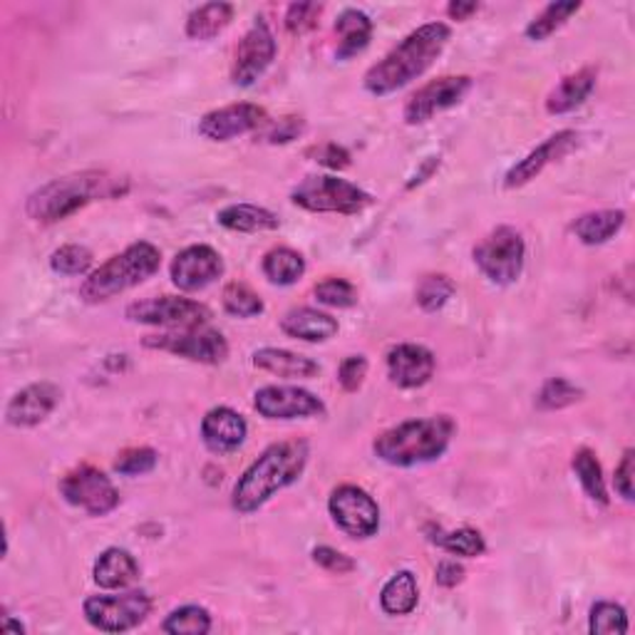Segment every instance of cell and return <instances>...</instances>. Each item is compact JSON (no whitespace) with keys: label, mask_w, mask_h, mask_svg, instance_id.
Listing matches in <instances>:
<instances>
[{"label":"cell","mask_w":635,"mask_h":635,"mask_svg":"<svg viewBox=\"0 0 635 635\" xmlns=\"http://www.w3.org/2000/svg\"><path fill=\"white\" fill-rule=\"evenodd\" d=\"M452 30L447 23H427L407 35L405 40L395 45L388 56L365 73L363 85L375 97H388L398 89L407 87L413 80L423 77L435 60L442 56Z\"/></svg>","instance_id":"1"},{"label":"cell","mask_w":635,"mask_h":635,"mask_svg":"<svg viewBox=\"0 0 635 635\" xmlns=\"http://www.w3.org/2000/svg\"><path fill=\"white\" fill-rule=\"evenodd\" d=\"M308 457V442L303 440H285L266 447L261 457L248 464V469L241 474L234 491H231V506H234V512H258L281 489L298 481L303 469H306Z\"/></svg>","instance_id":"2"},{"label":"cell","mask_w":635,"mask_h":635,"mask_svg":"<svg viewBox=\"0 0 635 635\" xmlns=\"http://www.w3.org/2000/svg\"><path fill=\"white\" fill-rule=\"evenodd\" d=\"M127 192L130 182L124 176H114L110 172H77L52 179L40 190H35L25 202V211L38 223H58L73 217L87 204L97 199H120Z\"/></svg>","instance_id":"3"},{"label":"cell","mask_w":635,"mask_h":635,"mask_svg":"<svg viewBox=\"0 0 635 635\" xmlns=\"http://www.w3.org/2000/svg\"><path fill=\"white\" fill-rule=\"evenodd\" d=\"M454 429L457 425L450 415L407 419L375 437L373 452L392 467H417V464L442 457L452 442Z\"/></svg>","instance_id":"4"},{"label":"cell","mask_w":635,"mask_h":635,"mask_svg":"<svg viewBox=\"0 0 635 635\" xmlns=\"http://www.w3.org/2000/svg\"><path fill=\"white\" fill-rule=\"evenodd\" d=\"M159 266H162V252L149 241H137L100 268H95L80 285V298L87 303L110 301L151 279Z\"/></svg>","instance_id":"5"},{"label":"cell","mask_w":635,"mask_h":635,"mask_svg":"<svg viewBox=\"0 0 635 635\" xmlns=\"http://www.w3.org/2000/svg\"><path fill=\"white\" fill-rule=\"evenodd\" d=\"M291 202L313 213H343V217H353V213H361L370 207L373 196L357 184L345 182V179L313 174L303 179L296 190L291 192Z\"/></svg>","instance_id":"6"},{"label":"cell","mask_w":635,"mask_h":635,"mask_svg":"<svg viewBox=\"0 0 635 635\" xmlns=\"http://www.w3.org/2000/svg\"><path fill=\"white\" fill-rule=\"evenodd\" d=\"M472 256L487 281L497 285H512L524 271V236L514 227H497L474 246Z\"/></svg>","instance_id":"7"},{"label":"cell","mask_w":635,"mask_h":635,"mask_svg":"<svg viewBox=\"0 0 635 635\" xmlns=\"http://www.w3.org/2000/svg\"><path fill=\"white\" fill-rule=\"evenodd\" d=\"M83 613L93 628L102 633H127L147 621L151 598L145 591H124L110 596H89Z\"/></svg>","instance_id":"8"},{"label":"cell","mask_w":635,"mask_h":635,"mask_svg":"<svg viewBox=\"0 0 635 635\" xmlns=\"http://www.w3.org/2000/svg\"><path fill=\"white\" fill-rule=\"evenodd\" d=\"M142 343H145V347H151V351L172 353L202 365H219L229 357L227 338L219 330L204 326L164 330L159 335H147Z\"/></svg>","instance_id":"9"},{"label":"cell","mask_w":635,"mask_h":635,"mask_svg":"<svg viewBox=\"0 0 635 635\" xmlns=\"http://www.w3.org/2000/svg\"><path fill=\"white\" fill-rule=\"evenodd\" d=\"M60 494L68 504L83 509L89 516H107L120 506V491L112 479L89 464L62 477Z\"/></svg>","instance_id":"10"},{"label":"cell","mask_w":635,"mask_h":635,"mask_svg":"<svg viewBox=\"0 0 635 635\" xmlns=\"http://www.w3.org/2000/svg\"><path fill=\"white\" fill-rule=\"evenodd\" d=\"M124 316L132 323L159 326V328H196L207 326L211 320V310L199 301L179 298V296H159L134 301L124 310Z\"/></svg>","instance_id":"11"},{"label":"cell","mask_w":635,"mask_h":635,"mask_svg":"<svg viewBox=\"0 0 635 635\" xmlns=\"http://www.w3.org/2000/svg\"><path fill=\"white\" fill-rule=\"evenodd\" d=\"M328 512L338 529L353 539H370L380 529V506L363 487H338L328 499Z\"/></svg>","instance_id":"12"},{"label":"cell","mask_w":635,"mask_h":635,"mask_svg":"<svg viewBox=\"0 0 635 635\" xmlns=\"http://www.w3.org/2000/svg\"><path fill=\"white\" fill-rule=\"evenodd\" d=\"M276 52H279V45H276L271 28H268L264 17H256V23L236 45L234 65H231V83L236 87L256 85L266 70L271 68Z\"/></svg>","instance_id":"13"},{"label":"cell","mask_w":635,"mask_h":635,"mask_svg":"<svg viewBox=\"0 0 635 635\" xmlns=\"http://www.w3.org/2000/svg\"><path fill=\"white\" fill-rule=\"evenodd\" d=\"M254 410L266 419H306L323 417L326 405L310 390L298 384H266L256 390Z\"/></svg>","instance_id":"14"},{"label":"cell","mask_w":635,"mask_h":635,"mask_svg":"<svg viewBox=\"0 0 635 635\" xmlns=\"http://www.w3.org/2000/svg\"><path fill=\"white\" fill-rule=\"evenodd\" d=\"M472 77L469 75H447L440 80H432L425 87H419L417 93L410 97L405 105V118L407 124H423L440 114L450 107H457L464 97L469 95L472 89Z\"/></svg>","instance_id":"15"},{"label":"cell","mask_w":635,"mask_h":635,"mask_svg":"<svg viewBox=\"0 0 635 635\" xmlns=\"http://www.w3.org/2000/svg\"><path fill=\"white\" fill-rule=\"evenodd\" d=\"M223 276V258L207 244L186 246L172 261V283L179 291H204Z\"/></svg>","instance_id":"16"},{"label":"cell","mask_w":635,"mask_h":635,"mask_svg":"<svg viewBox=\"0 0 635 635\" xmlns=\"http://www.w3.org/2000/svg\"><path fill=\"white\" fill-rule=\"evenodd\" d=\"M266 122V110L252 102L227 105L211 110L199 120V134L209 142H229L248 134Z\"/></svg>","instance_id":"17"},{"label":"cell","mask_w":635,"mask_h":635,"mask_svg":"<svg viewBox=\"0 0 635 635\" xmlns=\"http://www.w3.org/2000/svg\"><path fill=\"white\" fill-rule=\"evenodd\" d=\"M578 139H581L578 132L574 130H563V132L551 134L549 139H544L539 147L532 149L522 162H516L512 169H509L504 176V186L506 190H518V186L529 184L532 179H536L544 172V169L557 164L559 159L566 157L571 149H576Z\"/></svg>","instance_id":"18"},{"label":"cell","mask_w":635,"mask_h":635,"mask_svg":"<svg viewBox=\"0 0 635 635\" xmlns=\"http://www.w3.org/2000/svg\"><path fill=\"white\" fill-rule=\"evenodd\" d=\"M384 365H388L390 382L405 390L423 388V384L432 380L435 375L432 351L417 343H400L395 347H390L388 357H384Z\"/></svg>","instance_id":"19"},{"label":"cell","mask_w":635,"mask_h":635,"mask_svg":"<svg viewBox=\"0 0 635 635\" xmlns=\"http://www.w3.org/2000/svg\"><path fill=\"white\" fill-rule=\"evenodd\" d=\"M60 388L52 382H33L15 392L5 407V423L11 427H35L48 417L60 402Z\"/></svg>","instance_id":"20"},{"label":"cell","mask_w":635,"mask_h":635,"mask_svg":"<svg viewBox=\"0 0 635 635\" xmlns=\"http://www.w3.org/2000/svg\"><path fill=\"white\" fill-rule=\"evenodd\" d=\"M248 437V425L244 415L231 407H213L202 419V442L213 454L236 452Z\"/></svg>","instance_id":"21"},{"label":"cell","mask_w":635,"mask_h":635,"mask_svg":"<svg viewBox=\"0 0 635 635\" xmlns=\"http://www.w3.org/2000/svg\"><path fill=\"white\" fill-rule=\"evenodd\" d=\"M93 578L105 591H122L139 578V563L127 549H105L95 561Z\"/></svg>","instance_id":"22"},{"label":"cell","mask_w":635,"mask_h":635,"mask_svg":"<svg viewBox=\"0 0 635 635\" xmlns=\"http://www.w3.org/2000/svg\"><path fill=\"white\" fill-rule=\"evenodd\" d=\"M281 330L303 343H326L338 333V320L316 308H293L283 316Z\"/></svg>","instance_id":"23"},{"label":"cell","mask_w":635,"mask_h":635,"mask_svg":"<svg viewBox=\"0 0 635 635\" xmlns=\"http://www.w3.org/2000/svg\"><path fill=\"white\" fill-rule=\"evenodd\" d=\"M254 365L258 370L289 380H308L320 375V365L316 361L293 351H283V347H261L254 353Z\"/></svg>","instance_id":"24"},{"label":"cell","mask_w":635,"mask_h":635,"mask_svg":"<svg viewBox=\"0 0 635 635\" xmlns=\"http://www.w3.org/2000/svg\"><path fill=\"white\" fill-rule=\"evenodd\" d=\"M335 35H338V60H351L368 48L373 38V21L357 8H347L338 15L335 21Z\"/></svg>","instance_id":"25"},{"label":"cell","mask_w":635,"mask_h":635,"mask_svg":"<svg viewBox=\"0 0 635 635\" xmlns=\"http://www.w3.org/2000/svg\"><path fill=\"white\" fill-rule=\"evenodd\" d=\"M596 80H598L596 68H584L574 75L563 77L561 85L549 95L547 112L549 114L574 112L576 107H581L588 97H591V93L596 89Z\"/></svg>","instance_id":"26"},{"label":"cell","mask_w":635,"mask_h":635,"mask_svg":"<svg viewBox=\"0 0 635 635\" xmlns=\"http://www.w3.org/2000/svg\"><path fill=\"white\" fill-rule=\"evenodd\" d=\"M217 221L223 229L239 231V234H261V231H276L281 227L273 211L256 207V204H231L217 213Z\"/></svg>","instance_id":"27"},{"label":"cell","mask_w":635,"mask_h":635,"mask_svg":"<svg viewBox=\"0 0 635 635\" xmlns=\"http://www.w3.org/2000/svg\"><path fill=\"white\" fill-rule=\"evenodd\" d=\"M625 223V211L621 209H598L588 211L574 221V234L586 246H601L611 241Z\"/></svg>","instance_id":"28"},{"label":"cell","mask_w":635,"mask_h":635,"mask_svg":"<svg viewBox=\"0 0 635 635\" xmlns=\"http://www.w3.org/2000/svg\"><path fill=\"white\" fill-rule=\"evenodd\" d=\"M231 21H234L231 3H204L186 17V35L192 40H211L227 30Z\"/></svg>","instance_id":"29"},{"label":"cell","mask_w":635,"mask_h":635,"mask_svg":"<svg viewBox=\"0 0 635 635\" xmlns=\"http://www.w3.org/2000/svg\"><path fill=\"white\" fill-rule=\"evenodd\" d=\"M419 601V588L413 571H398L380 591V606L388 615L413 613Z\"/></svg>","instance_id":"30"},{"label":"cell","mask_w":635,"mask_h":635,"mask_svg":"<svg viewBox=\"0 0 635 635\" xmlns=\"http://www.w3.org/2000/svg\"><path fill=\"white\" fill-rule=\"evenodd\" d=\"M261 271L268 279V283L293 285L303 279V273H306V258H303L298 252H293V248L289 246L271 248V252L264 256Z\"/></svg>","instance_id":"31"},{"label":"cell","mask_w":635,"mask_h":635,"mask_svg":"<svg viewBox=\"0 0 635 635\" xmlns=\"http://www.w3.org/2000/svg\"><path fill=\"white\" fill-rule=\"evenodd\" d=\"M571 467H574L576 477L581 481V487H584L586 497L591 499L596 504H608V491H606V479H603V469H601V462H598L596 452L588 450V447H581V450L574 454V462H571Z\"/></svg>","instance_id":"32"},{"label":"cell","mask_w":635,"mask_h":635,"mask_svg":"<svg viewBox=\"0 0 635 635\" xmlns=\"http://www.w3.org/2000/svg\"><path fill=\"white\" fill-rule=\"evenodd\" d=\"M429 541L437 544L442 551L452 553V557H464V559H477L481 553L487 551L485 536H481L477 529H469V526H462L457 532H442L435 529Z\"/></svg>","instance_id":"33"},{"label":"cell","mask_w":635,"mask_h":635,"mask_svg":"<svg viewBox=\"0 0 635 635\" xmlns=\"http://www.w3.org/2000/svg\"><path fill=\"white\" fill-rule=\"evenodd\" d=\"M581 11L578 0H561V3H549L544 11L526 25V38L529 40H547L553 33L566 25V21L574 13Z\"/></svg>","instance_id":"34"},{"label":"cell","mask_w":635,"mask_h":635,"mask_svg":"<svg viewBox=\"0 0 635 635\" xmlns=\"http://www.w3.org/2000/svg\"><path fill=\"white\" fill-rule=\"evenodd\" d=\"M162 631L169 635H207L211 615L204 606H182L167 615Z\"/></svg>","instance_id":"35"},{"label":"cell","mask_w":635,"mask_h":635,"mask_svg":"<svg viewBox=\"0 0 635 635\" xmlns=\"http://www.w3.org/2000/svg\"><path fill=\"white\" fill-rule=\"evenodd\" d=\"M452 296H454V283L450 276H444V273L425 276V279L417 283V291H415L417 306L425 313H437L440 308H444Z\"/></svg>","instance_id":"36"},{"label":"cell","mask_w":635,"mask_h":635,"mask_svg":"<svg viewBox=\"0 0 635 635\" xmlns=\"http://www.w3.org/2000/svg\"><path fill=\"white\" fill-rule=\"evenodd\" d=\"M588 631L594 635H625L628 633V613L621 603L598 601L588 615Z\"/></svg>","instance_id":"37"},{"label":"cell","mask_w":635,"mask_h":635,"mask_svg":"<svg viewBox=\"0 0 635 635\" xmlns=\"http://www.w3.org/2000/svg\"><path fill=\"white\" fill-rule=\"evenodd\" d=\"M223 310L234 318H256L264 313V301L246 283H229L223 289Z\"/></svg>","instance_id":"38"},{"label":"cell","mask_w":635,"mask_h":635,"mask_svg":"<svg viewBox=\"0 0 635 635\" xmlns=\"http://www.w3.org/2000/svg\"><path fill=\"white\" fill-rule=\"evenodd\" d=\"M584 398V390L576 388L574 382L566 378H551L544 382V388L536 395V407L539 410H563L574 405L576 400Z\"/></svg>","instance_id":"39"},{"label":"cell","mask_w":635,"mask_h":635,"mask_svg":"<svg viewBox=\"0 0 635 635\" xmlns=\"http://www.w3.org/2000/svg\"><path fill=\"white\" fill-rule=\"evenodd\" d=\"M50 268L60 276H85L93 268V252L80 244H65L52 252Z\"/></svg>","instance_id":"40"},{"label":"cell","mask_w":635,"mask_h":635,"mask_svg":"<svg viewBox=\"0 0 635 635\" xmlns=\"http://www.w3.org/2000/svg\"><path fill=\"white\" fill-rule=\"evenodd\" d=\"M316 301L328 308H353L357 303V289L345 279H323L316 283Z\"/></svg>","instance_id":"41"},{"label":"cell","mask_w":635,"mask_h":635,"mask_svg":"<svg viewBox=\"0 0 635 635\" xmlns=\"http://www.w3.org/2000/svg\"><path fill=\"white\" fill-rule=\"evenodd\" d=\"M157 452L151 447H132L124 450L118 462H114V472L124 474V477H139V474H149L157 467Z\"/></svg>","instance_id":"42"},{"label":"cell","mask_w":635,"mask_h":635,"mask_svg":"<svg viewBox=\"0 0 635 635\" xmlns=\"http://www.w3.org/2000/svg\"><path fill=\"white\" fill-rule=\"evenodd\" d=\"M320 13H323V5L318 3H293L285 11V30L291 35H306L318 25Z\"/></svg>","instance_id":"43"},{"label":"cell","mask_w":635,"mask_h":635,"mask_svg":"<svg viewBox=\"0 0 635 635\" xmlns=\"http://www.w3.org/2000/svg\"><path fill=\"white\" fill-rule=\"evenodd\" d=\"M365 375H368V361H365V355H347L338 368V382L345 392H355L365 382Z\"/></svg>","instance_id":"44"},{"label":"cell","mask_w":635,"mask_h":635,"mask_svg":"<svg viewBox=\"0 0 635 635\" xmlns=\"http://www.w3.org/2000/svg\"><path fill=\"white\" fill-rule=\"evenodd\" d=\"M306 155L313 159V162H318V164H323L328 169H335V172H340V169H347L351 167V151H347L345 147H340L335 145V142H326V145H318V147H310Z\"/></svg>","instance_id":"45"},{"label":"cell","mask_w":635,"mask_h":635,"mask_svg":"<svg viewBox=\"0 0 635 635\" xmlns=\"http://www.w3.org/2000/svg\"><path fill=\"white\" fill-rule=\"evenodd\" d=\"M313 561H316L320 569H326L328 574L343 576V574H351V571H355V561L347 557V553L338 551L333 547L313 549Z\"/></svg>","instance_id":"46"},{"label":"cell","mask_w":635,"mask_h":635,"mask_svg":"<svg viewBox=\"0 0 635 635\" xmlns=\"http://www.w3.org/2000/svg\"><path fill=\"white\" fill-rule=\"evenodd\" d=\"M635 452L633 450H625L623 452V460L619 467H615V479H613V485H615V491L625 499V502H633V474H635Z\"/></svg>","instance_id":"47"},{"label":"cell","mask_w":635,"mask_h":635,"mask_svg":"<svg viewBox=\"0 0 635 635\" xmlns=\"http://www.w3.org/2000/svg\"><path fill=\"white\" fill-rule=\"evenodd\" d=\"M301 132H303L301 118H283L271 132L266 134V139L271 142V145H289V142L301 137Z\"/></svg>","instance_id":"48"},{"label":"cell","mask_w":635,"mask_h":635,"mask_svg":"<svg viewBox=\"0 0 635 635\" xmlns=\"http://www.w3.org/2000/svg\"><path fill=\"white\" fill-rule=\"evenodd\" d=\"M437 584H440L442 588H454L457 584H462L464 581V566L457 561H452V559H447L442 561L440 566H437Z\"/></svg>","instance_id":"49"},{"label":"cell","mask_w":635,"mask_h":635,"mask_svg":"<svg viewBox=\"0 0 635 635\" xmlns=\"http://www.w3.org/2000/svg\"><path fill=\"white\" fill-rule=\"evenodd\" d=\"M437 169H440V157H429V159H425L423 167H419L417 172H415V176L407 182V190H415V186L425 184L427 179L437 172Z\"/></svg>","instance_id":"50"},{"label":"cell","mask_w":635,"mask_h":635,"mask_svg":"<svg viewBox=\"0 0 635 635\" xmlns=\"http://www.w3.org/2000/svg\"><path fill=\"white\" fill-rule=\"evenodd\" d=\"M479 11V3H450L447 5V15L452 17V21H469V17Z\"/></svg>","instance_id":"51"},{"label":"cell","mask_w":635,"mask_h":635,"mask_svg":"<svg viewBox=\"0 0 635 635\" xmlns=\"http://www.w3.org/2000/svg\"><path fill=\"white\" fill-rule=\"evenodd\" d=\"M3 631H17V633H23L25 628H23V623H13L11 619H5L3 621Z\"/></svg>","instance_id":"52"}]
</instances>
